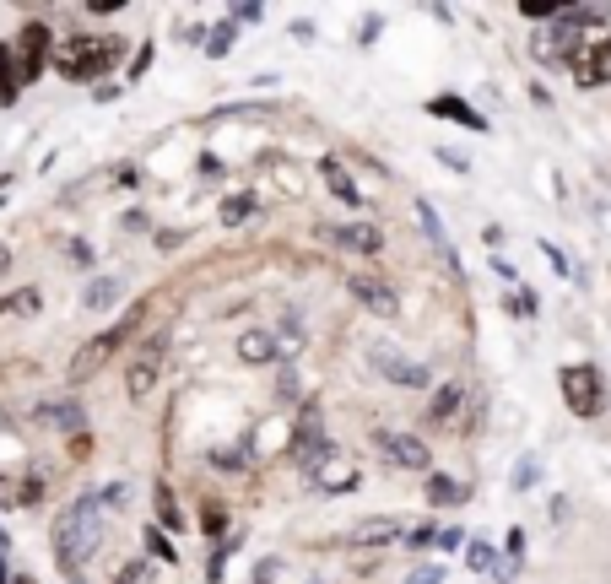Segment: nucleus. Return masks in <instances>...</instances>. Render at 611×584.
<instances>
[{"label":"nucleus","instance_id":"obj_25","mask_svg":"<svg viewBox=\"0 0 611 584\" xmlns=\"http://www.w3.org/2000/svg\"><path fill=\"white\" fill-rule=\"evenodd\" d=\"M509 482H514V487H520V493H525V487H536V482H541V466H536V460L525 455L520 466H514V476H509Z\"/></svg>","mask_w":611,"mask_h":584},{"label":"nucleus","instance_id":"obj_20","mask_svg":"<svg viewBox=\"0 0 611 584\" xmlns=\"http://www.w3.org/2000/svg\"><path fill=\"white\" fill-rule=\"evenodd\" d=\"M17 92H22V82H17V60H11V49L0 44V109H11V103H17Z\"/></svg>","mask_w":611,"mask_h":584},{"label":"nucleus","instance_id":"obj_10","mask_svg":"<svg viewBox=\"0 0 611 584\" xmlns=\"http://www.w3.org/2000/svg\"><path fill=\"white\" fill-rule=\"evenodd\" d=\"M347 292H352L357 303H363L368 314H379V320H395V309H401V298H395V292L384 287V282H374V276H352Z\"/></svg>","mask_w":611,"mask_h":584},{"label":"nucleus","instance_id":"obj_29","mask_svg":"<svg viewBox=\"0 0 611 584\" xmlns=\"http://www.w3.org/2000/svg\"><path fill=\"white\" fill-rule=\"evenodd\" d=\"M201 530H206V536H222V530H228V509H206L201 514Z\"/></svg>","mask_w":611,"mask_h":584},{"label":"nucleus","instance_id":"obj_27","mask_svg":"<svg viewBox=\"0 0 611 584\" xmlns=\"http://www.w3.org/2000/svg\"><path fill=\"white\" fill-rule=\"evenodd\" d=\"M114 584H152V563H125Z\"/></svg>","mask_w":611,"mask_h":584},{"label":"nucleus","instance_id":"obj_5","mask_svg":"<svg viewBox=\"0 0 611 584\" xmlns=\"http://www.w3.org/2000/svg\"><path fill=\"white\" fill-rule=\"evenodd\" d=\"M136 325H141V303H136V309H130V314H125V320H119L114 330H103V336H92L87 347L71 357V384H87V379L98 374V368L109 363V357H114V347H119V341H125V336H136Z\"/></svg>","mask_w":611,"mask_h":584},{"label":"nucleus","instance_id":"obj_15","mask_svg":"<svg viewBox=\"0 0 611 584\" xmlns=\"http://www.w3.org/2000/svg\"><path fill=\"white\" fill-rule=\"evenodd\" d=\"M428 114H433V119H455V125H466V130H487V119L476 114L471 103L449 98V92H444V98H428Z\"/></svg>","mask_w":611,"mask_h":584},{"label":"nucleus","instance_id":"obj_8","mask_svg":"<svg viewBox=\"0 0 611 584\" xmlns=\"http://www.w3.org/2000/svg\"><path fill=\"white\" fill-rule=\"evenodd\" d=\"M368 363H374V374H379V379L401 384V390H422V384H433L428 363H411V357L390 352V347H374V352H368Z\"/></svg>","mask_w":611,"mask_h":584},{"label":"nucleus","instance_id":"obj_7","mask_svg":"<svg viewBox=\"0 0 611 584\" xmlns=\"http://www.w3.org/2000/svg\"><path fill=\"white\" fill-rule=\"evenodd\" d=\"M17 82H38L44 76V65H49V28L44 22H28V28L17 33Z\"/></svg>","mask_w":611,"mask_h":584},{"label":"nucleus","instance_id":"obj_6","mask_svg":"<svg viewBox=\"0 0 611 584\" xmlns=\"http://www.w3.org/2000/svg\"><path fill=\"white\" fill-rule=\"evenodd\" d=\"M163 357H168V336H163V330H152V336L136 347V357H130V368H125V395H130V401H141V395L157 384Z\"/></svg>","mask_w":611,"mask_h":584},{"label":"nucleus","instance_id":"obj_2","mask_svg":"<svg viewBox=\"0 0 611 584\" xmlns=\"http://www.w3.org/2000/svg\"><path fill=\"white\" fill-rule=\"evenodd\" d=\"M119 55H125V38H65L49 60L65 82H98L109 65H119Z\"/></svg>","mask_w":611,"mask_h":584},{"label":"nucleus","instance_id":"obj_13","mask_svg":"<svg viewBox=\"0 0 611 584\" xmlns=\"http://www.w3.org/2000/svg\"><path fill=\"white\" fill-rule=\"evenodd\" d=\"M401 536V520L395 514H374V520L352 525V547H384V541Z\"/></svg>","mask_w":611,"mask_h":584},{"label":"nucleus","instance_id":"obj_14","mask_svg":"<svg viewBox=\"0 0 611 584\" xmlns=\"http://www.w3.org/2000/svg\"><path fill=\"white\" fill-rule=\"evenodd\" d=\"M119 292H125V287H119V276H92V282L82 287V309L87 314H109L119 303Z\"/></svg>","mask_w":611,"mask_h":584},{"label":"nucleus","instance_id":"obj_34","mask_svg":"<svg viewBox=\"0 0 611 584\" xmlns=\"http://www.w3.org/2000/svg\"><path fill=\"white\" fill-rule=\"evenodd\" d=\"M525 552V530H509V541H503V557H520Z\"/></svg>","mask_w":611,"mask_h":584},{"label":"nucleus","instance_id":"obj_26","mask_svg":"<svg viewBox=\"0 0 611 584\" xmlns=\"http://www.w3.org/2000/svg\"><path fill=\"white\" fill-rule=\"evenodd\" d=\"M228 49H233V22H222V28L206 38V55H217V60H222V55H228Z\"/></svg>","mask_w":611,"mask_h":584},{"label":"nucleus","instance_id":"obj_18","mask_svg":"<svg viewBox=\"0 0 611 584\" xmlns=\"http://www.w3.org/2000/svg\"><path fill=\"white\" fill-rule=\"evenodd\" d=\"M320 174H325V184H330V195H336V201L341 206H363V195H357V184L347 179V174H341V163H336V157H325V163H320Z\"/></svg>","mask_w":611,"mask_h":584},{"label":"nucleus","instance_id":"obj_35","mask_svg":"<svg viewBox=\"0 0 611 584\" xmlns=\"http://www.w3.org/2000/svg\"><path fill=\"white\" fill-rule=\"evenodd\" d=\"M11 579V568H6V557H0V584H6Z\"/></svg>","mask_w":611,"mask_h":584},{"label":"nucleus","instance_id":"obj_12","mask_svg":"<svg viewBox=\"0 0 611 584\" xmlns=\"http://www.w3.org/2000/svg\"><path fill=\"white\" fill-rule=\"evenodd\" d=\"M330 244H341V249H357V255H379L384 249V233L374 228V222H347V228H325Z\"/></svg>","mask_w":611,"mask_h":584},{"label":"nucleus","instance_id":"obj_23","mask_svg":"<svg viewBox=\"0 0 611 584\" xmlns=\"http://www.w3.org/2000/svg\"><path fill=\"white\" fill-rule=\"evenodd\" d=\"M157 520H163L168 530H184V514H179V503H174L168 487H157Z\"/></svg>","mask_w":611,"mask_h":584},{"label":"nucleus","instance_id":"obj_28","mask_svg":"<svg viewBox=\"0 0 611 584\" xmlns=\"http://www.w3.org/2000/svg\"><path fill=\"white\" fill-rule=\"evenodd\" d=\"M146 547H152V557H163V563H179V557H174V547H168V536H163V530H146Z\"/></svg>","mask_w":611,"mask_h":584},{"label":"nucleus","instance_id":"obj_37","mask_svg":"<svg viewBox=\"0 0 611 584\" xmlns=\"http://www.w3.org/2000/svg\"><path fill=\"white\" fill-rule=\"evenodd\" d=\"M17 584H33V579H17Z\"/></svg>","mask_w":611,"mask_h":584},{"label":"nucleus","instance_id":"obj_3","mask_svg":"<svg viewBox=\"0 0 611 584\" xmlns=\"http://www.w3.org/2000/svg\"><path fill=\"white\" fill-rule=\"evenodd\" d=\"M557 390H563V406L574 417H601L606 411V374L595 363H568L557 374Z\"/></svg>","mask_w":611,"mask_h":584},{"label":"nucleus","instance_id":"obj_32","mask_svg":"<svg viewBox=\"0 0 611 584\" xmlns=\"http://www.w3.org/2000/svg\"><path fill=\"white\" fill-rule=\"evenodd\" d=\"M255 584H282V563H276V557H271V563H260L255 568Z\"/></svg>","mask_w":611,"mask_h":584},{"label":"nucleus","instance_id":"obj_24","mask_svg":"<svg viewBox=\"0 0 611 584\" xmlns=\"http://www.w3.org/2000/svg\"><path fill=\"white\" fill-rule=\"evenodd\" d=\"M466 563L476 568V574H493V568H498V552L487 547V541H471V557H466Z\"/></svg>","mask_w":611,"mask_h":584},{"label":"nucleus","instance_id":"obj_9","mask_svg":"<svg viewBox=\"0 0 611 584\" xmlns=\"http://www.w3.org/2000/svg\"><path fill=\"white\" fill-rule=\"evenodd\" d=\"M374 444L395 460V466H406V471H428V444H422L417 433H390V428H379Z\"/></svg>","mask_w":611,"mask_h":584},{"label":"nucleus","instance_id":"obj_4","mask_svg":"<svg viewBox=\"0 0 611 584\" xmlns=\"http://www.w3.org/2000/svg\"><path fill=\"white\" fill-rule=\"evenodd\" d=\"M563 60H568V71H574L579 87H606L611 82V28H595L590 38H574Z\"/></svg>","mask_w":611,"mask_h":584},{"label":"nucleus","instance_id":"obj_22","mask_svg":"<svg viewBox=\"0 0 611 584\" xmlns=\"http://www.w3.org/2000/svg\"><path fill=\"white\" fill-rule=\"evenodd\" d=\"M460 395H466L460 384H444V390L433 395V406H428V422H449V411L460 406Z\"/></svg>","mask_w":611,"mask_h":584},{"label":"nucleus","instance_id":"obj_16","mask_svg":"<svg viewBox=\"0 0 611 584\" xmlns=\"http://www.w3.org/2000/svg\"><path fill=\"white\" fill-rule=\"evenodd\" d=\"M417 217H422V228H428V238H433V244H438V255H444V265H449V271H460V255H455V238L444 233V222L433 217V206H428V201H417Z\"/></svg>","mask_w":611,"mask_h":584},{"label":"nucleus","instance_id":"obj_17","mask_svg":"<svg viewBox=\"0 0 611 584\" xmlns=\"http://www.w3.org/2000/svg\"><path fill=\"white\" fill-rule=\"evenodd\" d=\"M276 336L271 330H249V336H238V357H244V363H276Z\"/></svg>","mask_w":611,"mask_h":584},{"label":"nucleus","instance_id":"obj_33","mask_svg":"<svg viewBox=\"0 0 611 584\" xmlns=\"http://www.w3.org/2000/svg\"><path fill=\"white\" fill-rule=\"evenodd\" d=\"M525 17H557V11H563V6H552V0H525Z\"/></svg>","mask_w":611,"mask_h":584},{"label":"nucleus","instance_id":"obj_19","mask_svg":"<svg viewBox=\"0 0 611 584\" xmlns=\"http://www.w3.org/2000/svg\"><path fill=\"white\" fill-rule=\"evenodd\" d=\"M428 503H438V509L466 503V482H455V476H428Z\"/></svg>","mask_w":611,"mask_h":584},{"label":"nucleus","instance_id":"obj_11","mask_svg":"<svg viewBox=\"0 0 611 584\" xmlns=\"http://www.w3.org/2000/svg\"><path fill=\"white\" fill-rule=\"evenodd\" d=\"M33 422H38V428H55V433H82L87 428V411L76 401H38Z\"/></svg>","mask_w":611,"mask_h":584},{"label":"nucleus","instance_id":"obj_36","mask_svg":"<svg viewBox=\"0 0 611 584\" xmlns=\"http://www.w3.org/2000/svg\"><path fill=\"white\" fill-rule=\"evenodd\" d=\"M6 547H11V541H6V536H0V557H6Z\"/></svg>","mask_w":611,"mask_h":584},{"label":"nucleus","instance_id":"obj_30","mask_svg":"<svg viewBox=\"0 0 611 584\" xmlns=\"http://www.w3.org/2000/svg\"><path fill=\"white\" fill-rule=\"evenodd\" d=\"M406 584H444V568H438V563H422V568H411Z\"/></svg>","mask_w":611,"mask_h":584},{"label":"nucleus","instance_id":"obj_1","mask_svg":"<svg viewBox=\"0 0 611 584\" xmlns=\"http://www.w3.org/2000/svg\"><path fill=\"white\" fill-rule=\"evenodd\" d=\"M98 541H103V503H98V493H87L55 520V557L65 574H76L98 552Z\"/></svg>","mask_w":611,"mask_h":584},{"label":"nucleus","instance_id":"obj_31","mask_svg":"<svg viewBox=\"0 0 611 584\" xmlns=\"http://www.w3.org/2000/svg\"><path fill=\"white\" fill-rule=\"evenodd\" d=\"M11 309H17V314H38V292H33V287L11 292Z\"/></svg>","mask_w":611,"mask_h":584},{"label":"nucleus","instance_id":"obj_21","mask_svg":"<svg viewBox=\"0 0 611 584\" xmlns=\"http://www.w3.org/2000/svg\"><path fill=\"white\" fill-rule=\"evenodd\" d=\"M249 217H255V195H233V201H222V228H244Z\"/></svg>","mask_w":611,"mask_h":584}]
</instances>
